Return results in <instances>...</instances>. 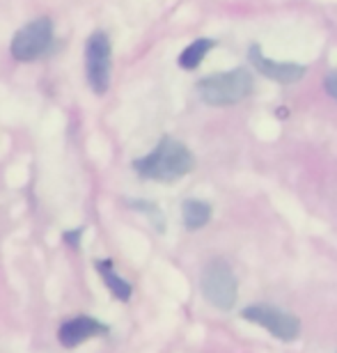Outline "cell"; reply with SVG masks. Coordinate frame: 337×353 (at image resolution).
<instances>
[{"label":"cell","instance_id":"5b68a950","mask_svg":"<svg viewBox=\"0 0 337 353\" xmlns=\"http://www.w3.org/2000/svg\"><path fill=\"white\" fill-rule=\"evenodd\" d=\"M110 65H112V48L106 32L96 30L90 34L85 44V74L88 83L96 94H103L110 85Z\"/></svg>","mask_w":337,"mask_h":353},{"label":"cell","instance_id":"9c48e42d","mask_svg":"<svg viewBox=\"0 0 337 353\" xmlns=\"http://www.w3.org/2000/svg\"><path fill=\"white\" fill-rule=\"evenodd\" d=\"M181 218H184L186 230H202L205 225L212 221V204L202 200H186L181 204Z\"/></svg>","mask_w":337,"mask_h":353},{"label":"cell","instance_id":"6da1fadb","mask_svg":"<svg viewBox=\"0 0 337 353\" xmlns=\"http://www.w3.org/2000/svg\"><path fill=\"white\" fill-rule=\"evenodd\" d=\"M193 165H195V161H193L191 150H188L184 143H179V140H174L170 136L161 138L156 150L133 163V168H136V172L140 176L152 179V181H163V183H172L181 179V176H186L193 170Z\"/></svg>","mask_w":337,"mask_h":353},{"label":"cell","instance_id":"30bf717a","mask_svg":"<svg viewBox=\"0 0 337 353\" xmlns=\"http://www.w3.org/2000/svg\"><path fill=\"white\" fill-rule=\"evenodd\" d=\"M216 46L214 39H195L193 44H188L179 55V67L181 69H198L202 65V60L207 58V53Z\"/></svg>","mask_w":337,"mask_h":353},{"label":"cell","instance_id":"8992f818","mask_svg":"<svg viewBox=\"0 0 337 353\" xmlns=\"http://www.w3.org/2000/svg\"><path fill=\"white\" fill-rule=\"evenodd\" d=\"M241 316L245 321L255 323V326L266 328L273 337H278V340H283V342L296 340L298 333H300L298 316H294L289 312H283V310H278V307L262 305V303H257V305H248L241 312Z\"/></svg>","mask_w":337,"mask_h":353},{"label":"cell","instance_id":"4fadbf2b","mask_svg":"<svg viewBox=\"0 0 337 353\" xmlns=\"http://www.w3.org/2000/svg\"><path fill=\"white\" fill-rule=\"evenodd\" d=\"M324 85H326V92L331 94L335 101H337V72H331L326 76V81H324Z\"/></svg>","mask_w":337,"mask_h":353},{"label":"cell","instance_id":"ba28073f","mask_svg":"<svg viewBox=\"0 0 337 353\" xmlns=\"http://www.w3.org/2000/svg\"><path fill=\"white\" fill-rule=\"evenodd\" d=\"M96 335H108V328L103 326L101 321L92 319V316H76V319H69L60 326L58 337L60 344L67 349H74L83 344L85 340H92Z\"/></svg>","mask_w":337,"mask_h":353},{"label":"cell","instance_id":"3957f363","mask_svg":"<svg viewBox=\"0 0 337 353\" xmlns=\"http://www.w3.org/2000/svg\"><path fill=\"white\" fill-rule=\"evenodd\" d=\"M200 287H202V296H205L216 310L227 312V310L234 307L236 296H238V285H236V275L232 273L227 262H223V259L209 262L205 271H202Z\"/></svg>","mask_w":337,"mask_h":353},{"label":"cell","instance_id":"7a4b0ae2","mask_svg":"<svg viewBox=\"0 0 337 353\" xmlns=\"http://www.w3.org/2000/svg\"><path fill=\"white\" fill-rule=\"evenodd\" d=\"M255 88V81L248 69L238 67L232 72L212 74L198 83V92L202 101L209 105H234L243 99H248Z\"/></svg>","mask_w":337,"mask_h":353},{"label":"cell","instance_id":"8fae6325","mask_svg":"<svg viewBox=\"0 0 337 353\" xmlns=\"http://www.w3.org/2000/svg\"><path fill=\"white\" fill-rule=\"evenodd\" d=\"M96 268H99L103 282H106V287L110 289L115 299H119V301H129L131 299V285L124 278H119L115 271H112V262H96Z\"/></svg>","mask_w":337,"mask_h":353},{"label":"cell","instance_id":"52a82bcc","mask_svg":"<svg viewBox=\"0 0 337 353\" xmlns=\"http://www.w3.org/2000/svg\"><path fill=\"white\" fill-rule=\"evenodd\" d=\"M250 60H252V65L257 67L259 74L266 76V79H271V81H276V83H283V85H292V83H296L305 76L303 65H298V62L271 60V58H266L264 53H259L257 46L250 48Z\"/></svg>","mask_w":337,"mask_h":353},{"label":"cell","instance_id":"7c38bea8","mask_svg":"<svg viewBox=\"0 0 337 353\" xmlns=\"http://www.w3.org/2000/svg\"><path fill=\"white\" fill-rule=\"evenodd\" d=\"M131 204H133V207H136V209L145 211L147 216H152L154 221H156L159 232H163V228H165V225H163V216L159 214V207H156V204H150V202H131Z\"/></svg>","mask_w":337,"mask_h":353},{"label":"cell","instance_id":"5bb4252c","mask_svg":"<svg viewBox=\"0 0 337 353\" xmlns=\"http://www.w3.org/2000/svg\"><path fill=\"white\" fill-rule=\"evenodd\" d=\"M81 234H83V230H74V232H67V234H65V241H67L69 245H72V248H79Z\"/></svg>","mask_w":337,"mask_h":353},{"label":"cell","instance_id":"277c9868","mask_svg":"<svg viewBox=\"0 0 337 353\" xmlns=\"http://www.w3.org/2000/svg\"><path fill=\"white\" fill-rule=\"evenodd\" d=\"M51 41H53V23H51V19L41 17V19L30 21V23H25L14 34L10 51L14 55V60L30 62V60H37L39 55H44L48 51V46H51Z\"/></svg>","mask_w":337,"mask_h":353}]
</instances>
